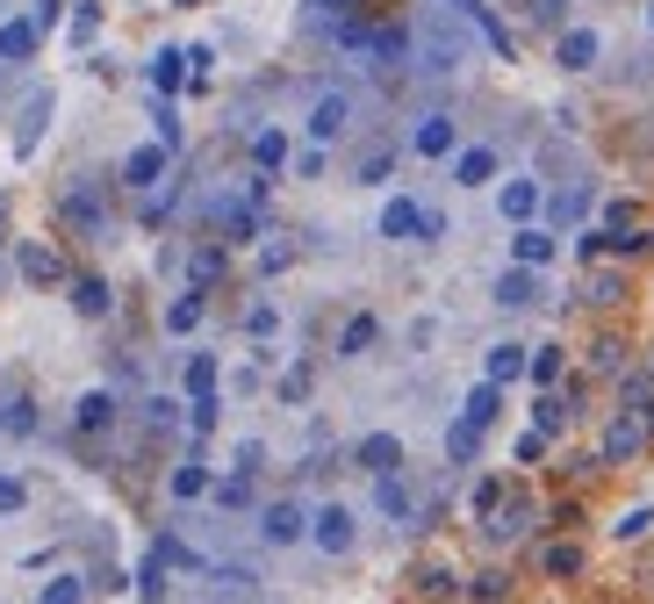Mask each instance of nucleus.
Segmentation results:
<instances>
[{
  "mask_svg": "<svg viewBox=\"0 0 654 604\" xmlns=\"http://www.w3.org/2000/svg\"><path fill=\"white\" fill-rule=\"evenodd\" d=\"M345 122H353V94H345V86H324V94L310 102V144L345 138Z\"/></svg>",
  "mask_w": 654,
  "mask_h": 604,
  "instance_id": "6",
  "label": "nucleus"
},
{
  "mask_svg": "<svg viewBox=\"0 0 654 604\" xmlns=\"http://www.w3.org/2000/svg\"><path fill=\"white\" fill-rule=\"evenodd\" d=\"M497 209H503V224L525 230V224L539 216V180H503V188H497Z\"/></svg>",
  "mask_w": 654,
  "mask_h": 604,
  "instance_id": "10",
  "label": "nucleus"
},
{
  "mask_svg": "<svg viewBox=\"0 0 654 604\" xmlns=\"http://www.w3.org/2000/svg\"><path fill=\"white\" fill-rule=\"evenodd\" d=\"M583 209H590V188H569L561 202H554V216H583Z\"/></svg>",
  "mask_w": 654,
  "mask_h": 604,
  "instance_id": "52",
  "label": "nucleus"
},
{
  "mask_svg": "<svg viewBox=\"0 0 654 604\" xmlns=\"http://www.w3.org/2000/svg\"><path fill=\"white\" fill-rule=\"evenodd\" d=\"M417 230H425V209H417L411 202V194H396V202H389V209H381V238H417Z\"/></svg>",
  "mask_w": 654,
  "mask_h": 604,
  "instance_id": "17",
  "label": "nucleus"
},
{
  "mask_svg": "<svg viewBox=\"0 0 654 604\" xmlns=\"http://www.w3.org/2000/svg\"><path fill=\"white\" fill-rule=\"evenodd\" d=\"M15 267H22V274H29V281H44V288H51V281L66 274V267H58V252H51V245H22V252H15Z\"/></svg>",
  "mask_w": 654,
  "mask_h": 604,
  "instance_id": "24",
  "label": "nucleus"
},
{
  "mask_svg": "<svg viewBox=\"0 0 654 604\" xmlns=\"http://www.w3.org/2000/svg\"><path fill=\"white\" fill-rule=\"evenodd\" d=\"M66 216H72L80 230H102V202H94V188H72V194H66Z\"/></svg>",
  "mask_w": 654,
  "mask_h": 604,
  "instance_id": "31",
  "label": "nucleus"
},
{
  "mask_svg": "<svg viewBox=\"0 0 654 604\" xmlns=\"http://www.w3.org/2000/svg\"><path fill=\"white\" fill-rule=\"evenodd\" d=\"M0 425H8V431H36V411H29V396H15V403H8V417H0Z\"/></svg>",
  "mask_w": 654,
  "mask_h": 604,
  "instance_id": "46",
  "label": "nucleus"
},
{
  "mask_svg": "<svg viewBox=\"0 0 654 604\" xmlns=\"http://www.w3.org/2000/svg\"><path fill=\"white\" fill-rule=\"evenodd\" d=\"M597 51H604L597 29H561V44H554V58H561L569 72H590V66H597Z\"/></svg>",
  "mask_w": 654,
  "mask_h": 604,
  "instance_id": "13",
  "label": "nucleus"
},
{
  "mask_svg": "<svg viewBox=\"0 0 654 604\" xmlns=\"http://www.w3.org/2000/svg\"><path fill=\"white\" fill-rule=\"evenodd\" d=\"M647 439H654V417H640V411H611V425H604V439H597V467H626V461H640V453H647Z\"/></svg>",
  "mask_w": 654,
  "mask_h": 604,
  "instance_id": "2",
  "label": "nucleus"
},
{
  "mask_svg": "<svg viewBox=\"0 0 654 604\" xmlns=\"http://www.w3.org/2000/svg\"><path fill=\"white\" fill-rule=\"evenodd\" d=\"M216 274H224V252H202V259H194V288H209Z\"/></svg>",
  "mask_w": 654,
  "mask_h": 604,
  "instance_id": "51",
  "label": "nucleus"
},
{
  "mask_svg": "<svg viewBox=\"0 0 654 604\" xmlns=\"http://www.w3.org/2000/svg\"><path fill=\"white\" fill-rule=\"evenodd\" d=\"M374 339H381V324H374V317H353V324L338 331V353H345V360H360V353H367Z\"/></svg>",
  "mask_w": 654,
  "mask_h": 604,
  "instance_id": "27",
  "label": "nucleus"
},
{
  "mask_svg": "<svg viewBox=\"0 0 654 604\" xmlns=\"http://www.w3.org/2000/svg\"><path fill=\"white\" fill-rule=\"evenodd\" d=\"M216 417H224V403H216V396H194L188 403V425L194 431H216Z\"/></svg>",
  "mask_w": 654,
  "mask_h": 604,
  "instance_id": "44",
  "label": "nucleus"
},
{
  "mask_svg": "<svg viewBox=\"0 0 654 604\" xmlns=\"http://www.w3.org/2000/svg\"><path fill=\"white\" fill-rule=\"evenodd\" d=\"M619 295H626L619 274H597V281H590V303H619Z\"/></svg>",
  "mask_w": 654,
  "mask_h": 604,
  "instance_id": "48",
  "label": "nucleus"
},
{
  "mask_svg": "<svg viewBox=\"0 0 654 604\" xmlns=\"http://www.w3.org/2000/svg\"><path fill=\"white\" fill-rule=\"evenodd\" d=\"M647 29H654V8H647Z\"/></svg>",
  "mask_w": 654,
  "mask_h": 604,
  "instance_id": "54",
  "label": "nucleus"
},
{
  "mask_svg": "<svg viewBox=\"0 0 654 604\" xmlns=\"http://www.w3.org/2000/svg\"><path fill=\"white\" fill-rule=\"evenodd\" d=\"M310 540H317V554L345 561V554L360 547V518H353V504H317V511H310Z\"/></svg>",
  "mask_w": 654,
  "mask_h": 604,
  "instance_id": "3",
  "label": "nucleus"
},
{
  "mask_svg": "<svg viewBox=\"0 0 654 604\" xmlns=\"http://www.w3.org/2000/svg\"><path fill=\"white\" fill-rule=\"evenodd\" d=\"M611 533H619V540H647V533H654V511H647V504H633V511H626Z\"/></svg>",
  "mask_w": 654,
  "mask_h": 604,
  "instance_id": "40",
  "label": "nucleus"
},
{
  "mask_svg": "<svg viewBox=\"0 0 654 604\" xmlns=\"http://www.w3.org/2000/svg\"><path fill=\"white\" fill-rule=\"evenodd\" d=\"M252 158H259V173H274L281 158H288V138H281V130H259V138H252Z\"/></svg>",
  "mask_w": 654,
  "mask_h": 604,
  "instance_id": "35",
  "label": "nucleus"
},
{
  "mask_svg": "<svg viewBox=\"0 0 654 604\" xmlns=\"http://www.w3.org/2000/svg\"><path fill=\"white\" fill-rule=\"evenodd\" d=\"M44 122H51V86H36L29 108H22V122H15V152H22V158L44 144Z\"/></svg>",
  "mask_w": 654,
  "mask_h": 604,
  "instance_id": "12",
  "label": "nucleus"
},
{
  "mask_svg": "<svg viewBox=\"0 0 654 604\" xmlns=\"http://www.w3.org/2000/svg\"><path fill=\"white\" fill-rule=\"evenodd\" d=\"M281 396H288V403H302V396H310V367H288V381H281Z\"/></svg>",
  "mask_w": 654,
  "mask_h": 604,
  "instance_id": "50",
  "label": "nucleus"
},
{
  "mask_svg": "<svg viewBox=\"0 0 654 604\" xmlns=\"http://www.w3.org/2000/svg\"><path fill=\"white\" fill-rule=\"evenodd\" d=\"M202 324V295H180V303H166V331H194Z\"/></svg>",
  "mask_w": 654,
  "mask_h": 604,
  "instance_id": "37",
  "label": "nucleus"
},
{
  "mask_svg": "<svg viewBox=\"0 0 654 604\" xmlns=\"http://www.w3.org/2000/svg\"><path fill=\"white\" fill-rule=\"evenodd\" d=\"M533 525H539V504H533V497H511V489H503V504H497V511L483 518L489 547H511V540H525Z\"/></svg>",
  "mask_w": 654,
  "mask_h": 604,
  "instance_id": "4",
  "label": "nucleus"
},
{
  "mask_svg": "<svg viewBox=\"0 0 654 604\" xmlns=\"http://www.w3.org/2000/svg\"><path fill=\"white\" fill-rule=\"evenodd\" d=\"M166 166H173L166 144H138V152L122 158V188H158V180H166Z\"/></svg>",
  "mask_w": 654,
  "mask_h": 604,
  "instance_id": "7",
  "label": "nucleus"
},
{
  "mask_svg": "<svg viewBox=\"0 0 654 604\" xmlns=\"http://www.w3.org/2000/svg\"><path fill=\"white\" fill-rule=\"evenodd\" d=\"M525 360H533V345H511V339L489 345V381H497V389H503V381H518V375H525Z\"/></svg>",
  "mask_w": 654,
  "mask_h": 604,
  "instance_id": "21",
  "label": "nucleus"
},
{
  "mask_svg": "<svg viewBox=\"0 0 654 604\" xmlns=\"http://www.w3.org/2000/svg\"><path fill=\"white\" fill-rule=\"evenodd\" d=\"M194 396H216V353H194L188 360V403Z\"/></svg>",
  "mask_w": 654,
  "mask_h": 604,
  "instance_id": "33",
  "label": "nucleus"
},
{
  "mask_svg": "<svg viewBox=\"0 0 654 604\" xmlns=\"http://www.w3.org/2000/svg\"><path fill=\"white\" fill-rule=\"evenodd\" d=\"M230 461H238V475H259V461H266V447H259V439H245V447L230 453Z\"/></svg>",
  "mask_w": 654,
  "mask_h": 604,
  "instance_id": "49",
  "label": "nucleus"
},
{
  "mask_svg": "<svg viewBox=\"0 0 654 604\" xmlns=\"http://www.w3.org/2000/svg\"><path fill=\"white\" fill-rule=\"evenodd\" d=\"M302 533H310V511H302L295 497H281V504L259 511V540H266V547H295Z\"/></svg>",
  "mask_w": 654,
  "mask_h": 604,
  "instance_id": "5",
  "label": "nucleus"
},
{
  "mask_svg": "<svg viewBox=\"0 0 654 604\" xmlns=\"http://www.w3.org/2000/svg\"><path fill=\"white\" fill-rule=\"evenodd\" d=\"M36 604H86V583H80V576H51Z\"/></svg>",
  "mask_w": 654,
  "mask_h": 604,
  "instance_id": "36",
  "label": "nucleus"
},
{
  "mask_svg": "<svg viewBox=\"0 0 654 604\" xmlns=\"http://www.w3.org/2000/svg\"><path fill=\"white\" fill-rule=\"evenodd\" d=\"M525 375H533L539 389H554V381H561V345H533V360H525Z\"/></svg>",
  "mask_w": 654,
  "mask_h": 604,
  "instance_id": "32",
  "label": "nucleus"
},
{
  "mask_svg": "<svg viewBox=\"0 0 654 604\" xmlns=\"http://www.w3.org/2000/svg\"><path fill=\"white\" fill-rule=\"evenodd\" d=\"M180 80H188V51H173V44H166V51L152 58V86H158V94H173Z\"/></svg>",
  "mask_w": 654,
  "mask_h": 604,
  "instance_id": "26",
  "label": "nucleus"
},
{
  "mask_svg": "<svg viewBox=\"0 0 654 604\" xmlns=\"http://www.w3.org/2000/svg\"><path fill=\"white\" fill-rule=\"evenodd\" d=\"M411 152H425V158H453V116H417Z\"/></svg>",
  "mask_w": 654,
  "mask_h": 604,
  "instance_id": "14",
  "label": "nucleus"
},
{
  "mask_svg": "<svg viewBox=\"0 0 654 604\" xmlns=\"http://www.w3.org/2000/svg\"><path fill=\"white\" fill-rule=\"evenodd\" d=\"M475 453H483V425H467V417H453V425H447V461H453V467H467Z\"/></svg>",
  "mask_w": 654,
  "mask_h": 604,
  "instance_id": "23",
  "label": "nucleus"
},
{
  "mask_svg": "<svg viewBox=\"0 0 654 604\" xmlns=\"http://www.w3.org/2000/svg\"><path fill=\"white\" fill-rule=\"evenodd\" d=\"M497 303H503V310H533V303H539V281L525 274V267H511V274L497 281Z\"/></svg>",
  "mask_w": 654,
  "mask_h": 604,
  "instance_id": "22",
  "label": "nucleus"
},
{
  "mask_svg": "<svg viewBox=\"0 0 654 604\" xmlns=\"http://www.w3.org/2000/svg\"><path fill=\"white\" fill-rule=\"evenodd\" d=\"M29 51H36V22H0V58H8V66H22Z\"/></svg>",
  "mask_w": 654,
  "mask_h": 604,
  "instance_id": "25",
  "label": "nucleus"
},
{
  "mask_svg": "<svg viewBox=\"0 0 654 604\" xmlns=\"http://www.w3.org/2000/svg\"><path fill=\"white\" fill-rule=\"evenodd\" d=\"M467 597H475V604H503V597H511V576H503V569L467 576Z\"/></svg>",
  "mask_w": 654,
  "mask_h": 604,
  "instance_id": "29",
  "label": "nucleus"
},
{
  "mask_svg": "<svg viewBox=\"0 0 654 604\" xmlns=\"http://www.w3.org/2000/svg\"><path fill=\"white\" fill-rule=\"evenodd\" d=\"M374 504H381V518L417 525V489H411V475H381V483H374Z\"/></svg>",
  "mask_w": 654,
  "mask_h": 604,
  "instance_id": "9",
  "label": "nucleus"
},
{
  "mask_svg": "<svg viewBox=\"0 0 654 604\" xmlns=\"http://www.w3.org/2000/svg\"><path fill=\"white\" fill-rule=\"evenodd\" d=\"M274 324H281V317H274V303H252V317H245V331H252V339H274Z\"/></svg>",
  "mask_w": 654,
  "mask_h": 604,
  "instance_id": "45",
  "label": "nucleus"
},
{
  "mask_svg": "<svg viewBox=\"0 0 654 604\" xmlns=\"http://www.w3.org/2000/svg\"><path fill=\"white\" fill-rule=\"evenodd\" d=\"M216 504H224V511H245V504H252V475H230V483H216Z\"/></svg>",
  "mask_w": 654,
  "mask_h": 604,
  "instance_id": "39",
  "label": "nucleus"
},
{
  "mask_svg": "<svg viewBox=\"0 0 654 604\" xmlns=\"http://www.w3.org/2000/svg\"><path fill=\"white\" fill-rule=\"evenodd\" d=\"M590 367H597V375H626V339H597Z\"/></svg>",
  "mask_w": 654,
  "mask_h": 604,
  "instance_id": "38",
  "label": "nucleus"
},
{
  "mask_svg": "<svg viewBox=\"0 0 654 604\" xmlns=\"http://www.w3.org/2000/svg\"><path fill=\"white\" fill-rule=\"evenodd\" d=\"M554 259V230H539V224H525L511 238V267H525V274H533V267H547Z\"/></svg>",
  "mask_w": 654,
  "mask_h": 604,
  "instance_id": "15",
  "label": "nucleus"
},
{
  "mask_svg": "<svg viewBox=\"0 0 654 604\" xmlns=\"http://www.w3.org/2000/svg\"><path fill=\"white\" fill-rule=\"evenodd\" d=\"M389 166H396V152H374V158L360 166V180H389Z\"/></svg>",
  "mask_w": 654,
  "mask_h": 604,
  "instance_id": "53",
  "label": "nucleus"
},
{
  "mask_svg": "<svg viewBox=\"0 0 654 604\" xmlns=\"http://www.w3.org/2000/svg\"><path fill=\"white\" fill-rule=\"evenodd\" d=\"M72 425H80V431H108V425H116V396H108V389H86L80 411H72Z\"/></svg>",
  "mask_w": 654,
  "mask_h": 604,
  "instance_id": "20",
  "label": "nucleus"
},
{
  "mask_svg": "<svg viewBox=\"0 0 654 604\" xmlns=\"http://www.w3.org/2000/svg\"><path fill=\"white\" fill-rule=\"evenodd\" d=\"M295 173H302V180H317V173H324V144H302V152H295Z\"/></svg>",
  "mask_w": 654,
  "mask_h": 604,
  "instance_id": "47",
  "label": "nucleus"
},
{
  "mask_svg": "<svg viewBox=\"0 0 654 604\" xmlns=\"http://www.w3.org/2000/svg\"><path fill=\"white\" fill-rule=\"evenodd\" d=\"M72 310H80V317H108V310H116L108 281L102 274H80V281H72Z\"/></svg>",
  "mask_w": 654,
  "mask_h": 604,
  "instance_id": "18",
  "label": "nucleus"
},
{
  "mask_svg": "<svg viewBox=\"0 0 654 604\" xmlns=\"http://www.w3.org/2000/svg\"><path fill=\"white\" fill-rule=\"evenodd\" d=\"M144 425H152V431L180 425V403H173V396H152V403H144Z\"/></svg>",
  "mask_w": 654,
  "mask_h": 604,
  "instance_id": "43",
  "label": "nucleus"
},
{
  "mask_svg": "<svg viewBox=\"0 0 654 604\" xmlns=\"http://www.w3.org/2000/svg\"><path fill=\"white\" fill-rule=\"evenodd\" d=\"M209 489H216V483H209V467H202V461L173 467V497H180V504H188V497H209Z\"/></svg>",
  "mask_w": 654,
  "mask_h": 604,
  "instance_id": "30",
  "label": "nucleus"
},
{
  "mask_svg": "<svg viewBox=\"0 0 654 604\" xmlns=\"http://www.w3.org/2000/svg\"><path fill=\"white\" fill-rule=\"evenodd\" d=\"M453 180H461V188H483V180H497V152H489V144H467V152H453Z\"/></svg>",
  "mask_w": 654,
  "mask_h": 604,
  "instance_id": "16",
  "label": "nucleus"
},
{
  "mask_svg": "<svg viewBox=\"0 0 654 604\" xmlns=\"http://www.w3.org/2000/svg\"><path fill=\"white\" fill-rule=\"evenodd\" d=\"M417 590H425V597H447V590H453V569H447V561H425Z\"/></svg>",
  "mask_w": 654,
  "mask_h": 604,
  "instance_id": "42",
  "label": "nucleus"
},
{
  "mask_svg": "<svg viewBox=\"0 0 654 604\" xmlns=\"http://www.w3.org/2000/svg\"><path fill=\"white\" fill-rule=\"evenodd\" d=\"M561 425H569V396H539L533 403V431H547V439H554Z\"/></svg>",
  "mask_w": 654,
  "mask_h": 604,
  "instance_id": "34",
  "label": "nucleus"
},
{
  "mask_svg": "<svg viewBox=\"0 0 654 604\" xmlns=\"http://www.w3.org/2000/svg\"><path fill=\"white\" fill-rule=\"evenodd\" d=\"M417 66L425 72H461L467 66V29L447 8H425V22H417Z\"/></svg>",
  "mask_w": 654,
  "mask_h": 604,
  "instance_id": "1",
  "label": "nucleus"
},
{
  "mask_svg": "<svg viewBox=\"0 0 654 604\" xmlns=\"http://www.w3.org/2000/svg\"><path fill=\"white\" fill-rule=\"evenodd\" d=\"M360 467L374 475V483H381V475H403V439H396V431H367V439H360Z\"/></svg>",
  "mask_w": 654,
  "mask_h": 604,
  "instance_id": "8",
  "label": "nucleus"
},
{
  "mask_svg": "<svg viewBox=\"0 0 654 604\" xmlns=\"http://www.w3.org/2000/svg\"><path fill=\"white\" fill-rule=\"evenodd\" d=\"M0 230H8V224H0Z\"/></svg>",
  "mask_w": 654,
  "mask_h": 604,
  "instance_id": "55",
  "label": "nucleus"
},
{
  "mask_svg": "<svg viewBox=\"0 0 654 604\" xmlns=\"http://www.w3.org/2000/svg\"><path fill=\"white\" fill-rule=\"evenodd\" d=\"M22 504H29V483L22 475H0V518H15Z\"/></svg>",
  "mask_w": 654,
  "mask_h": 604,
  "instance_id": "41",
  "label": "nucleus"
},
{
  "mask_svg": "<svg viewBox=\"0 0 654 604\" xmlns=\"http://www.w3.org/2000/svg\"><path fill=\"white\" fill-rule=\"evenodd\" d=\"M583 540H547V547H539V569L554 576V583H575V576H583Z\"/></svg>",
  "mask_w": 654,
  "mask_h": 604,
  "instance_id": "11",
  "label": "nucleus"
},
{
  "mask_svg": "<svg viewBox=\"0 0 654 604\" xmlns=\"http://www.w3.org/2000/svg\"><path fill=\"white\" fill-rule=\"evenodd\" d=\"M138 597H152V604L166 597V554H158V547L138 561Z\"/></svg>",
  "mask_w": 654,
  "mask_h": 604,
  "instance_id": "28",
  "label": "nucleus"
},
{
  "mask_svg": "<svg viewBox=\"0 0 654 604\" xmlns=\"http://www.w3.org/2000/svg\"><path fill=\"white\" fill-rule=\"evenodd\" d=\"M497 411H503V389H497V381H475V389H467V403H461V417H467V425H497Z\"/></svg>",
  "mask_w": 654,
  "mask_h": 604,
  "instance_id": "19",
  "label": "nucleus"
}]
</instances>
